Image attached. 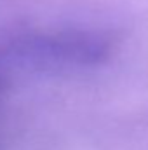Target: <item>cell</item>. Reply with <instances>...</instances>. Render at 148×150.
Segmentation results:
<instances>
[{"mask_svg":"<svg viewBox=\"0 0 148 150\" xmlns=\"http://www.w3.org/2000/svg\"><path fill=\"white\" fill-rule=\"evenodd\" d=\"M110 51V38L99 32L59 30L14 38L0 49V59L16 68H87L101 65Z\"/></svg>","mask_w":148,"mask_h":150,"instance_id":"cell-1","label":"cell"}]
</instances>
